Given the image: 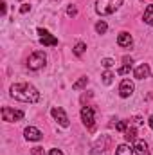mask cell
Here are the masks:
<instances>
[{
	"instance_id": "obj_1",
	"label": "cell",
	"mask_w": 153,
	"mask_h": 155,
	"mask_svg": "<svg viewBox=\"0 0 153 155\" xmlns=\"http://www.w3.org/2000/svg\"><path fill=\"white\" fill-rule=\"evenodd\" d=\"M11 96L24 103H38L40 92L29 83H15L11 87Z\"/></svg>"
},
{
	"instance_id": "obj_2",
	"label": "cell",
	"mask_w": 153,
	"mask_h": 155,
	"mask_svg": "<svg viewBox=\"0 0 153 155\" xmlns=\"http://www.w3.org/2000/svg\"><path fill=\"white\" fill-rule=\"evenodd\" d=\"M121 5H122V0H97V4H96V11H97L99 15L106 16V15L115 13Z\"/></svg>"
},
{
	"instance_id": "obj_3",
	"label": "cell",
	"mask_w": 153,
	"mask_h": 155,
	"mask_svg": "<svg viewBox=\"0 0 153 155\" xmlns=\"http://www.w3.org/2000/svg\"><path fill=\"white\" fill-rule=\"evenodd\" d=\"M45 61H47L45 52L36 51V52H33V54L27 58V67H29L31 71H38V69H41V67L45 65Z\"/></svg>"
},
{
	"instance_id": "obj_4",
	"label": "cell",
	"mask_w": 153,
	"mask_h": 155,
	"mask_svg": "<svg viewBox=\"0 0 153 155\" xmlns=\"http://www.w3.org/2000/svg\"><path fill=\"white\" fill-rule=\"evenodd\" d=\"M96 110H94V107H83L81 108V119H83V123H85V126L92 132L94 130V123H96Z\"/></svg>"
},
{
	"instance_id": "obj_5",
	"label": "cell",
	"mask_w": 153,
	"mask_h": 155,
	"mask_svg": "<svg viewBox=\"0 0 153 155\" xmlns=\"http://www.w3.org/2000/svg\"><path fill=\"white\" fill-rule=\"evenodd\" d=\"M24 117V112L22 110H13L9 107H4L2 108V119L7 121V123H13V121H20Z\"/></svg>"
},
{
	"instance_id": "obj_6",
	"label": "cell",
	"mask_w": 153,
	"mask_h": 155,
	"mask_svg": "<svg viewBox=\"0 0 153 155\" xmlns=\"http://www.w3.org/2000/svg\"><path fill=\"white\" fill-rule=\"evenodd\" d=\"M50 114H52V117L63 126V128H67L69 126V117H67V114L63 112V108H60V107H54L52 110H50Z\"/></svg>"
},
{
	"instance_id": "obj_7",
	"label": "cell",
	"mask_w": 153,
	"mask_h": 155,
	"mask_svg": "<svg viewBox=\"0 0 153 155\" xmlns=\"http://www.w3.org/2000/svg\"><path fill=\"white\" fill-rule=\"evenodd\" d=\"M38 35H40V41L47 47H52V45H58V38H54L49 31L45 29H38Z\"/></svg>"
},
{
	"instance_id": "obj_8",
	"label": "cell",
	"mask_w": 153,
	"mask_h": 155,
	"mask_svg": "<svg viewBox=\"0 0 153 155\" xmlns=\"http://www.w3.org/2000/svg\"><path fill=\"white\" fill-rule=\"evenodd\" d=\"M119 94H121V97H130L133 94V83L124 78L121 81V85H119Z\"/></svg>"
},
{
	"instance_id": "obj_9",
	"label": "cell",
	"mask_w": 153,
	"mask_h": 155,
	"mask_svg": "<svg viewBox=\"0 0 153 155\" xmlns=\"http://www.w3.org/2000/svg\"><path fill=\"white\" fill-rule=\"evenodd\" d=\"M24 134H25V139L27 141H40L43 137V134L40 132L38 128H34V126H27Z\"/></svg>"
},
{
	"instance_id": "obj_10",
	"label": "cell",
	"mask_w": 153,
	"mask_h": 155,
	"mask_svg": "<svg viewBox=\"0 0 153 155\" xmlns=\"http://www.w3.org/2000/svg\"><path fill=\"white\" fill-rule=\"evenodd\" d=\"M133 76L137 78V79H144V78H150V67H148V63H142V65H139V67L135 69Z\"/></svg>"
},
{
	"instance_id": "obj_11",
	"label": "cell",
	"mask_w": 153,
	"mask_h": 155,
	"mask_svg": "<svg viewBox=\"0 0 153 155\" xmlns=\"http://www.w3.org/2000/svg\"><path fill=\"white\" fill-rule=\"evenodd\" d=\"M132 41H133V38H132L130 33H121V35L117 36V43H119L121 47H130Z\"/></svg>"
},
{
	"instance_id": "obj_12",
	"label": "cell",
	"mask_w": 153,
	"mask_h": 155,
	"mask_svg": "<svg viewBox=\"0 0 153 155\" xmlns=\"http://www.w3.org/2000/svg\"><path fill=\"white\" fill-rule=\"evenodd\" d=\"M135 153L137 155H150L146 141H135Z\"/></svg>"
},
{
	"instance_id": "obj_13",
	"label": "cell",
	"mask_w": 153,
	"mask_h": 155,
	"mask_svg": "<svg viewBox=\"0 0 153 155\" xmlns=\"http://www.w3.org/2000/svg\"><path fill=\"white\" fill-rule=\"evenodd\" d=\"M124 139H126L128 143H135V141H137V132H135L133 126L126 128V132H124Z\"/></svg>"
},
{
	"instance_id": "obj_14",
	"label": "cell",
	"mask_w": 153,
	"mask_h": 155,
	"mask_svg": "<svg viewBox=\"0 0 153 155\" xmlns=\"http://www.w3.org/2000/svg\"><path fill=\"white\" fill-rule=\"evenodd\" d=\"M144 22L148 24V25H153V5L150 4L148 7H146V11H144Z\"/></svg>"
},
{
	"instance_id": "obj_15",
	"label": "cell",
	"mask_w": 153,
	"mask_h": 155,
	"mask_svg": "<svg viewBox=\"0 0 153 155\" xmlns=\"http://www.w3.org/2000/svg\"><path fill=\"white\" fill-rule=\"evenodd\" d=\"M135 152V150H132V146H128V144H121L117 150H115V155H132Z\"/></svg>"
},
{
	"instance_id": "obj_16",
	"label": "cell",
	"mask_w": 153,
	"mask_h": 155,
	"mask_svg": "<svg viewBox=\"0 0 153 155\" xmlns=\"http://www.w3.org/2000/svg\"><path fill=\"white\" fill-rule=\"evenodd\" d=\"M106 29H108V25H106V22H97L96 24V31H97V35H105L106 33Z\"/></svg>"
},
{
	"instance_id": "obj_17",
	"label": "cell",
	"mask_w": 153,
	"mask_h": 155,
	"mask_svg": "<svg viewBox=\"0 0 153 155\" xmlns=\"http://www.w3.org/2000/svg\"><path fill=\"white\" fill-rule=\"evenodd\" d=\"M86 83H88V78H81L79 81H76V83L72 85V88H74V90H81L83 87H86Z\"/></svg>"
},
{
	"instance_id": "obj_18",
	"label": "cell",
	"mask_w": 153,
	"mask_h": 155,
	"mask_svg": "<svg viewBox=\"0 0 153 155\" xmlns=\"http://www.w3.org/2000/svg\"><path fill=\"white\" fill-rule=\"evenodd\" d=\"M85 49H86V45H85L83 41H79V43H76V47H74V54H76V56H81V54L85 52Z\"/></svg>"
},
{
	"instance_id": "obj_19",
	"label": "cell",
	"mask_w": 153,
	"mask_h": 155,
	"mask_svg": "<svg viewBox=\"0 0 153 155\" xmlns=\"http://www.w3.org/2000/svg\"><path fill=\"white\" fill-rule=\"evenodd\" d=\"M130 71H132V65H122L121 69H117V74H119V76H124V74H128Z\"/></svg>"
},
{
	"instance_id": "obj_20",
	"label": "cell",
	"mask_w": 153,
	"mask_h": 155,
	"mask_svg": "<svg viewBox=\"0 0 153 155\" xmlns=\"http://www.w3.org/2000/svg\"><path fill=\"white\" fill-rule=\"evenodd\" d=\"M112 79H114V74H112V72H105V74H103V83H105V85H110Z\"/></svg>"
},
{
	"instance_id": "obj_21",
	"label": "cell",
	"mask_w": 153,
	"mask_h": 155,
	"mask_svg": "<svg viewBox=\"0 0 153 155\" xmlns=\"http://www.w3.org/2000/svg\"><path fill=\"white\" fill-rule=\"evenodd\" d=\"M126 128H128V123H126V121H121V123H117V126H115V130H119V132H126Z\"/></svg>"
},
{
	"instance_id": "obj_22",
	"label": "cell",
	"mask_w": 153,
	"mask_h": 155,
	"mask_svg": "<svg viewBox=\"0 0 153 155\" xmlns=\"http://www.w3.org/2000/svg\"><path fill=\"white\" fill-rule=\"evenodd\" d=\"M101 65H103V67H106V69H110V67L114 65V60H110V58H105V60L101 61Z\"/></svg>"
},
{
	"instance_id": "obj_23",
	"label": "cell",
	"mask_w": 153,
	"mask_h": 155,
	"mask_svg": "<svg viewBox=\"0 0 153 155\" xmlns=\"http://www.w3.org/2000/svg\"><path fill=\"white\" fill-rule=\"evenodd\" d=\"M67 15H69V16H76V15H77V9L74 7V5H69V9H67Z\"/></svg>"
},
{
	"instance_id": "obj_24",
	"label": "cell",
	"mask_w": 153,
	"mask_h": 155,
	"mask_svg": "<svg viewBox=\"0 0 153 155\" xmlns=\"http://www.w3.org/2000/svg\"><path fill=\"white\" fill-rule=\"evenodd\" d=\"M33 155H45V152L41 146H36V148H33Z\"/></svg>"
},
{
	"instance_id": "obj_25",
	"label": "cell",
	"mask_w": 153,
	"mask_h": 155,
	"mask_svg": "<svg viewBox=\"0 0 153 155\" xmlns=\"http://www.w3.org/2000/svg\"><path fill=\"white\" fill-rule=\"evenodd\" d=\"M29 9H31V5H22V7H20V13L25 15V13H29Z\"/></svg>"
},
{
	"instance_id": "obj_26",
	"label": "cell",
	"mask_w": 153,
	"mask_h": 155,
	"mask_svg": "<svg viewBox=\"0 0 153 155\" xmlns=\"http://www.w3.org/2000/svg\"><path fill=\"white\" fill-rule=\"evenodd\" d=\"M122 61H124V65H132L133 61H132V58H128V56H124L122 58Z\"/></svg>"
},
{
	"instance_id": "obj_27",
	"label": "cell",
	"mask_w": 153,
	"mask_h": 155,
	"mask_svg": "<svg viewBox=\"0 0 153 155\" xmlns=\"http://www.w3.org/2000/svg\"><path fill=\"white\" fill-rule=\"evenodd\" d=\"M49 155H63V153H61V150L54 148V150H50V153H49Z\"/></svg>"
},
{
	"instance_id": "obj_28",
	"label": "cell",
	"mask_w": 153,
	"mask_h": 155,
	"mask_svg": "<svg viewBox=\"0 0 153 155\" xmlns=\"http://www.w3.org/2000/svg\"><path fill=\"white\" fill-rule=\"evenodd\" d=\"M150 126H151V128H153V116L150 117Z\"/></svg>"
}]
</instances>
